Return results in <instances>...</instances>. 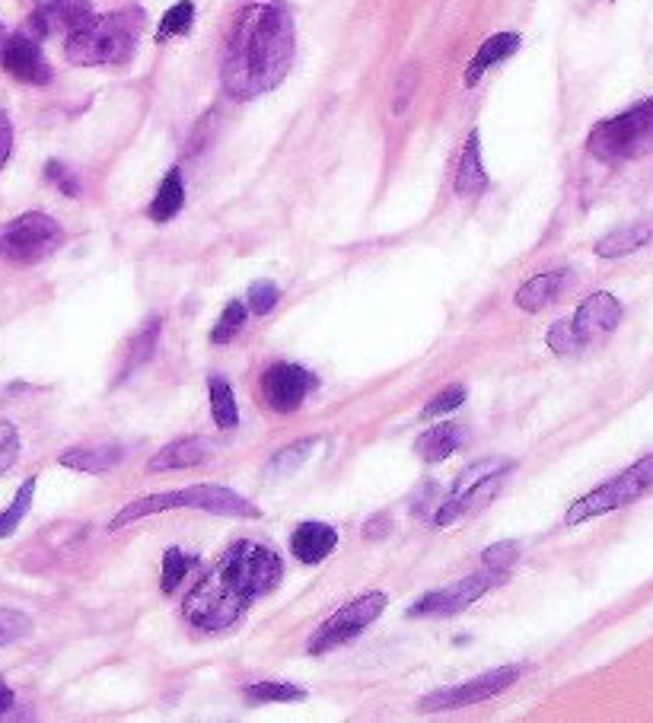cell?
Segmentation results:
<instances>
[{
    "label": "cell",
    "mask_w": 653,
    "mask_h": 723,
    "mask_svg": "<svg viewBox=\"0 0 653 723\" xmlns=\"http://www.w3.org/2000/svg\"><path fill=\"white\" fill-rule=\"evenodd\" d=\"M198 564V555H185L179 552V548H169V552L163 555V577H160V590L169 596V593H176L179 590V583L185 580V574L192 571V567Z\"/></svg>",
    "instance_id": "cell-29"
},
{
    "label": "cell",
    "mask_w": 653,
    "mask_h": 723,
    "mask_svg": "<svg viewBox=\"0 0 653 723\" xmlns=\"http://www.w3.org/2000/svg\"><path fill=\"white\" fill-rule=\"evenodd\" d=\"M246 698L255 704H268V701H303L306 692L294 682H255L246 688Z\"/></svg>",
    "instance_id": "cell-31"
},
{
    "label": "cell",
    "mask_w": 653,
    "mask_h": 723,
    "mask_svg": "<svg viewBox=\"0 0 653 723\" xmlns=\"http://www.w3.org/2000/svg\"><path fill=\"white\" fill-rule=\"evenodd\" d=\"M32 634V618L20 609L0 606V647H10Z\"/></svg>",
    "instance_id": "cell-33"
},
{
    "label": "cell",
    "mask_w": 653,
    "mask_h": 723,
    "mask_svg": "<svg viewBox=\"0 0 653 723\" xmlns=\"http://www.w3.org/2000/svg\"><path fill=\"white\" fill-rule=\"evenodd\" d=\"M545 341H548V348H552L555 354H577V351H580V348H577V338H574V329H571V319L555 322L552 329H548Z\"/></svg>",
    "instance_id": "cell-38"
},
{
    "label": "cell",
    "mask_w": 653,
    "mask_h": 723,
    "mask_svg": "<svg viewBox=\"0 0 653 723\" xmlns=\"http://www.w3.org/2000/svg\"><path fill=\"white\" fill-rule=\"evenodd\" d=\"M208 392H211V415H214V424L220 430H233L239 424V408H236V395H233V386L223 380V376L211 373L208 376Z\"/></svg>",
    "instance_id": "cell-25"
},
{
    "label": "cell",
    "mask_w": 653,
    "mask_h": 723,
    "mask_svg": "<svg viewBox=\"0 0 653 723\" xmlns=\"http://www.w3.org/2000/svg\"><path fill=\"white\" fill-rule=\"evenodd\" d=\"M587 147L599 160H631L653 150V99L609 118V122H599Z\"/></svg>",
    "instance_id": "cell-5"
},
{
    "label": "cell",
    "mask_w": 653,
    "mask_h": 723,
    "mask_svg": "<svg viewBox=\"0 0 653 723\" xmlns=\"http://www.w3.org/2000/svg\"><path fill=\"white\" fill-rule=\"evenodd\" d=\"M32 497H36V475L23 481L20 491H16V497H13V504L0 513V539L13 536V532L20 529V523L26 520V513L32 507Z\"/></svg>",
    "instance_id": "cell-27"
},
{
    "label": "cell",
    "mask_w": 653,
    "mask_h": 723,
    "mask_svg": "<svg viewBox=\"0 0 653 723\" xmlns=\"http://www.w3.org/2000/svg\"><path fill=\"white\" fill-rule=\"evenodd\" d=\"M195 23V4L192 0H179L173 10H166V16L160 20V29H157V42H166L173 36H185L188 29Z\"/></svg>",
    "instance_id": "cell-32"
},
{
    "label": "cell",
    "mask_w": 653,
    "mask_h": 723,
    "mask_svg": "<svg viewBox=\"0 0 653 723\" xmlns=\"http://www.w3.org/2000/svg\"><path fill=\"white\" fill-rule=\"evenodd\" d=\"M653 488V456H644L634 462L631 469H625L622 475H615L606 485H599L596 491L583 494L580 501L571 504L567 510L564 523L567 526H577V523H587L593 516H603V513H612L618 507H628L631 501H638L644 491Z\"/></svg>",
    "instance_id": "cell-7"
},
{
    "label": "cell",
    "mask_w": 653,
    "mask_h": 723,
    "mask_svg": "<svg viewBox=\"0 0 653 723\" xmlns=\"http://www.w3.org/2000/svg\"><path fill=\"white\" fill-rule=\"evenodd\" d=\"M517 48H520V36H517V32H497V36H491L485 45L478 48V55L469 61V67H466V86H475L481 77L488 74V67L501 64V61L510 58Z\"/></svg>",
    "instance_id": "cell-22"
},
{
    "label": "cell",
    "mask_w": 653,
    "mask_h": 723,
    "mask_svg": "<svg viewBox=\"0 0 653 723\" xmlns=\"http://www.w3.org/2000/svg\"><path fill=\"white\" fill-rule=\"evenodd\" d=\"M185 204V185H182V172L179 169H169L160 188H157V198L150 201V220L153 223H169Z\"/></svg>",
    "instance_id": "cell-24"
},
{
    "label": "cell",
    "mask_w": 653,
    "mask_h": 723,
    "mask_svg": "<svg viewBox=\"0 0 653 723\" xmlns=\"http://www.w3.org/2000/svg\"><path fill=\"white\" fill-rule=\"evenodd\" d=\"M16 459H20V434H16L13 424L0 421V475H4Z\"/></svg>",
    "instance_id": "cell-39"
},
{
    "label": "cell",
    "mask_w": 653,
    "mask_h": 723,
    "mask_svg": "<svg viewBox=\"0 0 653 723\" xmlns=\"http://www.w3.org/2000/svg\"><path fill=\"white\" fill-rule=\"evenodd\" d=\"M141 29H144V13L141 10L93 13L83 26L67 32L64 58L77 67L128 64L134 58Z\"/></svg>",
    "instance_id": "cell-3"
},
{
    "label": "cell",
    "mask_w": 653,
    "mask_h": 723,
    "mask_svg": "<svg viewBox=\"0 0 653 723\" xmlns=\"http://www.w3.org/2000/svg\"><path fill=\"white\" fill-rule=\"evenodd\" d=\"M386 526H389V516H380V520H370V523L364 526V536H367V539H383L386 532H389Z\"/></svg>",
    "instance_id": "cell-42"
},
{
    "label": "cell",
    "mask_w": 653,
    "mask_h": 723,
    "mask_svg": "<svg viewBox=\"0 0 653 723\" xmlns=\"http://www.w3.org/2000/svg\"><path fill=\"white\" fill-rule=\"evenodd\" d=\"M96 10L90 0H39L36 10L29 13V36L32 39H51V36H67L77 26H83Z\"/></svg>",
    "instance_id": "cell-13"
},
{
    "label": "cell",
    "mask_w": 653,
    "mask_h": 723,
    "mask_svg": "<svg viewBox=\"0 0 653 723\" xmlns=\"http://www.w3.org/2000/svg\"><path fill=\"white\" fill-rule=\"evenodd\" d=\"M45 179H48L51 185H58V192L67 195V198H77V195H80L77 176H74V172L67 169L64 163H58V160H48V163H45Z\"/></svg>",
    "instance_id": "cell-36"
},
{
    "label": "cell",
    "mask_w": 653,
    "mask_h": 723,
    "mask_svg": "<svg viewBox=\"0 0 653 723\" xmlns=\"http://www.w3.org/2000/svg\"><path fill=\"white\" fill-rule=\"evenodd\" d=\"M338 548V532L329 523H300L290 536V552L300 564H322Z\"/></svg>",
    "instance_id": "cell-17"
},
{
    "label": "cell",
    "mask_w": 653,
    "mask_h": 723,
    "mask_svg": "<svg viewBox=\"0 0 653 723\" xmlns=\"http://www.w3.org/2000/svg\"><path fill=\"white\" fill-rule=\"evenodd\" d=\"M520 555V545L517 542H497L491 548H485V555H481V564L485 567H494V571H510L513 561Z\"/></svg>",
    "instance_id": "cell-37"
},
{
    "label": "cell",
    "mask_w": 653,
    "mask_h": 723,
    "mask_svg": "<svg viewBox=\"0 0 653 723\" xmlns=\"http://www.w3.org/2000/svg\"><path fill=\"white\" fill-rule=\"evenodd\" d=\"M389 606V599L386 593H364V596H357L354 602H348V606H341L332 618H325V622L319 625V631L309 638L306 650L313 653V657H322V653H332L338 650L341 644H348L354 638H360L376 618H380Z\"/></svg>",
    "instance_id": "cell-8"
},
{
    "label": "cell",
    "mask_w": 653,
    "mask_h": 723,
    "mask_svg": "<svg viewBox=\"0 0 653 723\" xmlns=\"http://www.w3.org/2000/svg\"><path fill=\"white\" fill-rule=\"evenodd\" d=\"M574 284V274L561 268V271H545V274H536V278H529L520 290H517V306L523 313H539L548 303H555L567 287Z\"/></svg>",
    "instance_id": "cell-18"
},
{
    "label": "cell",
    "mask_w": 653,
    "mask_h": 723,
    "mask_svg": "<svg viewBox=\"0 0 653 723\" xmlns=\"http://www.w3.org/2000/svg\"><path fill=\"white\" fill-rule=\"evenodd\" d=\"M488 188V172L481 163V137L478 131H469L466 147H462L459 169H456V195L459 198H475Z\"/></svg>",
    "instance_id": "cell-19"
},
{
    "label": "cell",
    "mask_w": 653,
    "mask_h": 723,
    "mask_svg": "<svg viewBox=\"0 0 653 723\" xmlns=\"http://www.w3.org/2000/svg\"><path fill=\"white\" fill-rule=\"evenodd\" d=\"M622 322V303H618L612 294H593L580 303V309L571 319V329L577 338V348H587V344L606 338L618 329Z\"/></svg>",
    "instance_id": "cell-14"
},
{
    "label": "cell",
    "mask_w": 653,
    "mask_h": 723,
    "mask_svg": "<svg viewBox=\"0 0 653 723\" xmlns=\"http://www.w3.org/2000/svg\"><path fill=\"white\" fill-rule=\"evenodd\" d=\"M281 300V287L274 284V281H255L249 287V297H246V306H249V313L255 316H268L274 306H278Z\"/></svg>",
    "instance_id": "cell-34"
},
{
    "label": "cell",
    "mask_w": 653,
    "mask_h": 723,
    "mask_svg": "<svg viewBox=\"0 0 653 723\" xmlns=\"http://www.w3.org/2000/svg\"><path fill=\"white\" fill-rule=\"evenodd\" d=\"M13 704H16V695L10 692V685L0 679V717H4V714L13 708Z\"/></svg>",
    "instance_id": "cell-43"
},
{
    "label": "cell",
    "mask_w": 653,
    "mask_h": 723,
    "mask_svg": "<svg viewBox=\"0 0 653 723\" xmlns=\"http://www.w3.org/2000/svg\"><path fill=\"white\" fill-rule=\"evenodd\" d=\"M166 510H204V513H214V516H262V510L249 504L243 494H236L233 488H223V485H192V488H182V491H160V494H150V497H141V501H131L128 507H122L115 516L109 529H122L134 520H141V516H153V513H166Z\"/></svg>",
    "instance_id": "cell-4"
},
{
    "label": "cell",
    "mask_w": 653,
    "mask_h": 723,
    "mask_svg": "<svg viewBox=\"0 0 653 723\" xmlns=\"http://www.w3.org/2000/svg\"><path fill=\"white\" fill-rule=\"evenodd\" d=\"M316 389H319V376L300 364H290V360H278V364H271L262 373V399L271 411H278V415L297 411Z\"/></svg>",
    "instance_id": "cell-11"
},
{
    "label": "cell",
    "mask_w": 653,
    "mask_h": 723,
    "mask_svg": "<svg viewBox=\"0 0 653 723\" xmlns=\"http://www.w3.org/2000/svg\"><path fill=\"white\" fill-rule=\"evenodd\" d=\"M10 150H13V125H10L7 112H0V169L7 166Z\"/></svg>",
    "instance_id": "cell-41"
},
{
    "label": "cell",
    "mask_w": 653,
    "mask_h": 723,
    "mask_svg": "<svg viewBox=\"0 0 653 723\" xmlns=\"http://www.w3.org/2000/svg\"><path fill=\"white\" fill-rule=\"evenodd\" d=\"M507 580V571H494V567H481L478 574H469L456 580L453 587H443V590H434L421 596L415 606L408 609L411 618H421V615H434V618H446V615H459L466 612L469 606L485 596L488 590H494L497 583Z\"/></svg>",
    "instance_id": "cell-10"
},
{
    "label": "cell",
    "mask_w": 653,
    "mask_h": 723,
    "mask_svg": "<svg viewBox=\"0 0 653 723\" xmlns=\"http://www.w3.org/2000/svg\"><path fill=\"white\" fill-rule=\"evenodd\" d=\"M319 446V437H306V440H297V443H290L284 446L281 453H274V459L265 466V478H287V475H294L303 462L309 459V453H313Z\"/></svg>",
    "instance_id": "cell-26"
},
{
    "label": "cell",
    "mask_w": 653,
    "mask_h": 723,
    "mask_svg": "<svg viewBox=\"0 0 653 723\" xmlns=\"http://www.w3.org/2000/svg\"><path fill=\"white\" fill-rule=\"evenodd\" d=\"M0 42H4V29H0Z\"/></svg>",
    "instance_id": "cell-44"
},
{
    "label": "cell",
    "mask_w": 653,
    "mask_h": 723,
    "mask_svg": "<svg viewBox=\"0 0 653 723\" xmlns=\"http://www.w3.org/2000/svg\"><path fill=\"white\" fill-rule=\"evenodd\" d=\"M523 666H497V669H488V673H481L469 682H459V685H446V688H437L427 698L418 701V711L424 714H437V711H459V708H472L478 701H491L501 692L520 679Z\"/></svg>",
    "instance_id": "cell-9"
},
{
    "label": "cell",
    "mask_w": 653,
    "mask_h": 723,
    "mask_svg": "<svg viewBox=\"0 0 653 723\" xmlns=\"http://www.w3.org/2000/svg\"><path fill=\"white\" fill-rule=\"evenodd\" d=\"M160 319H150L141 332H137L134 338H131V348H128V364H125V373H131V370H137L141 364H147L150 360V354H153V348H157V338H160Z\"/></svg>",
    "instance_id": "cell-30"
},
{
    "label": "cell",
    "mask_w": 653,
    "mask_h": 723,
    "mask_svg": "<svg viewBox=\"0 0 653 723\" xmlns=\"http://www.w3.org/2000/svg\"><path fill=\"white\" fill-rule=\"evenodd\" d=\"M501 485H504V475H491V478H485V481H478V485H469V488H462V491H450V497H446L443 507L437 510L434 523H437V526H450V523L462 520L466 513L485 507L491 497L501 491Z\"/></svg>",
    "instance_id": "cell-16"
},
{
    "label": "cell",
    "mask_w": 653,
    "mask_h": 723,
    "mask_svg": "<svg viewBox=\"0 0 653 723\" xmlns=\"http://www.w3.org/2000/svg\"><path fill=\"white\" fill-rule=\"evenodd\" d=\"M294 20L278 4H249L239 10L227 55H223L220 80L230 99H255L281 86L294 64Z\"/></svg>",
    "instance_id": "cell-2"
},
{
    "label": "cell",
    "mask_w": 653,
    "mask_h": 723,
    "mask_svg": "<svg viewBox=\"0 0 653 723\" xmlns=\"http://www.w3.org/2000/svg\"><path fill=\"white\" fill-rule=\"evenodd\" d=\"M418 74H421V71H418L415 64L405 67V71L399 74V86H395V99H392V109H395V112H405V109H408L411 93L418 90V80H421Z\"/></svg>",
    "instance_id": "cell-40"
},
{
    "label": "cell",
    "mask_w": 653,
    "mask_h": 723,
    "mask_svg": "<svg viewBox=\"0 0 653 723\" xmlns=\"http://www.w3.org/2000/svg\"><path fill=\"white\" fill-rule=\"evenodd\" d=\"M122 459H125L122 446H77V450L61 453L58 462L64 469H74V472L102 475V472H112Z\"/></svg>",
    "instance_id": "cell-21"
},
{
    "label": "cell",
    "mask_w": 653,
    "mask_h": 723,
    "mask_svg": "<svg viewBox=\"0 0 653 723\" xmlns=\"http://www.w3.org/2000/svg\"><path fill=\"white\" fill-rule=\"evenodd\" d=\"M462 402H466V386H462V383H456V386H446L443 392H437L434 399L424 405V418L450 415V411H456Z\"/></svg>",
    "instance_id": "cell-35"
},
{
    "label": "cell",
    "mask_w": 653,
    "mask_h": 723,
    "mask_svg": "<svg viewBox=\"0 0 653 723\" xmlns=\"http://www.w3.org/2000/svg\"><path fill=\"white\" fill-rule=\"evenodd\" d=\"M0 64H4V71L13 80L29 83V86H48L55 80L51 64L45 61L39 42L32 39L29 32H16V36L0 42Z\"/></svg>",
    "instance_id": "cell-12"
},
{
    "label": "cell",
    "mask_w": 653,
    "mask_h": 723,
    "mask_svg": "<svg viewBox=\"0 0 653 723\" xmlns=\"http://www.w3.org/2000/svg\"><path fill=\"white\" fill-rule=\"evenodd\" d=\"M281 577L284 564L268 545L239 539L188 590L182 602V615L195 631L220 634L233 628L255 602L278 590Z\"/></svg>",
    "instance_id": "cell-1"
},
{
    "label": "cell",
    "mask_w": 653,
    "mask_h": 723,
    "mask_svg": "<svg viewBox=\"0 0 653 723\" xmlns=\"http://www.w3.org/2000/svg\"><path fill=\"white\" fill-rule=\"evenodd\" d=\"M462 443H466V427L453 424V421H443V424L427 427L424 434L415 440V453L424 462H443L446 456H453Z\"/></svg>",
    "instance_id": "cell-20"
},
{
    "label": "cell",
    "mask_w": 653,
    "mask_h": 723,
    "mask_svg": "<svg viewBox=\"0 0 653 723\" xmlns=\"http://www.w3.org/2000/svg\"><path fill=\"white\" fill-rule=\"evenodd\" d=\"M650 236H653L650 223H631V227H622V230H615V233L599 239V243H596V255H599V258H622V255H631V252H638L641 246H647Z\"/></svg>",
    "instance_id": "cell-23"
},
{
    "label": "cell",
    "mask_w": 653,
    "mask_h": 723,
    "mask_svg": "<svg viewBox=\"0 0 653 723\" xmlns=\"http://www.w3.org/2000/svg\"><path fill=\"white\" fill-rule=\"evenodd\" d=\"M246 319H249V306L243 300H230L227 309L220 313L217 325L211 329V341L214 344H230L239 332H243Z\"/></svg>",
    "instance_id": "cell-28"
},
{
    "label": "cell",
    "mask_w": 653,
    "mask_h": 723,
    "mask_svg": "<svg viewBox=\"0 0 653 723\" xmlns=\"http://www.w3.org/2000/svg\"><path fill=\"white\" fill-rule=\"evenodd\" d=\"M64 246V230L55 217L29 211L0 230V258L10 265H39Z\"/></svg>",
    "instance_id": "cell-6"
},
{
    "label": "cell",
    "mask_w": 653,
    "mask_h": 723,
    "mask_svg": "<svg viewBox=\"0 0 653 723\" xmlns=\"http://www.w3.org/2000/svg\"><path fill=\"white\" fill-rule=\"evenodd\" d=\"M214 456V443L208 437H182L147 462V472H173V469H195Z\"/></svg>",
    "instance_id": "cell-15"
}]
</instances>
